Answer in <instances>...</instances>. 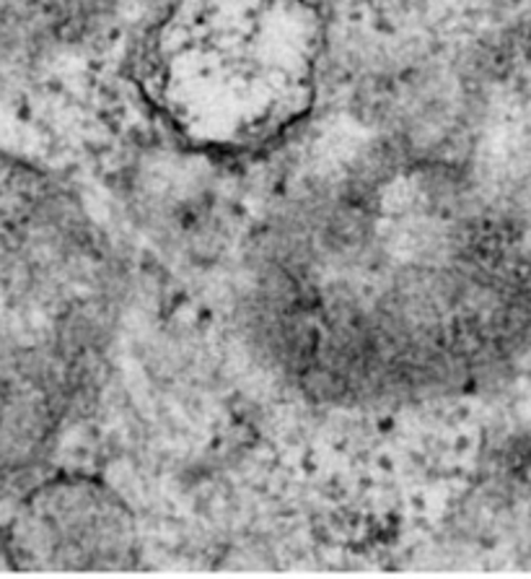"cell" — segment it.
<instances>
[{"mask_svg": "<svg viewBox=\"0 0 531 579\" xmlns=\"http://www.w3.org/2000/svg\"><path fill=\"white\" fill-rule=\"evenodd\" d=\"M440 78L436 120L296 133L244 236L238 330L309 403H428L531 354V11Z\"/></svg>", "mask_w": 531, "mask_h": 579, "instance_id": "cell-1", "label": "cell"}, {"mask_svg": "<svg viewBox=\"0 0 531 579\" xmlns=\"http://www.w3.org/2000/svg\"><path fill=\"white\" fill-rule=\"evenodd\" d=\"M119 265L81 198L29 161L3 167V463L32 471L99 372Z\"/></svg>", "mask_w": 531, "mask_h": 579, "instance_id": "cell-2", "label": "cell"}, {"mask_svg": "<svg viewBox=\"0 0 531 579\" xmlns=\"http://www.w3.org/2000/svg\"><path fill=\"white\" fill-rule=\"evenodd\" d=\"M325 21L306 0H174L146 44V96L187 146L280 148L311 120Z\"/></svg>", "mask_w": 531, "mask_h": 579, "instance_id": "cell-3", "label": "cell"}, {"mask_svg": "<svg viewBox=\"0 0 531 579\" xmlns=\"http://www.w3.org/2000/svg\"><path fill=\"white\" fill-rule=\"evenodd\" d=\"M136 559V519L96 478L44 481L6 523V561L21 569H123Z\"/></svg>", "mask_w": 531, "mask_h": 579, "instance_id": "cell-4", "label": "cell"}, {"mask_svg": "<svg viewBox=\"0 0 531 579\" xmlns=\"http://www.w3.org/2000/svg\"><path fill=\"white\" fill-rule=\"evenodd\" d=\"M123 0H3L6 61H32L99 34Z\"/></svg>", "mask_w": 531, "mask_h": 579, "instance_id": "cell-5", "label": "cell"}]
</instances>
